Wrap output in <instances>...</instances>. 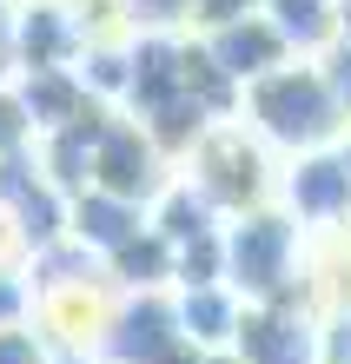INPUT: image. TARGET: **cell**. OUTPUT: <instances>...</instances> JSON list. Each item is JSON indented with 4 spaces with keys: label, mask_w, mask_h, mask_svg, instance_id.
<instances>
[{
    "label": "cell",
    "mask_w": 351,
    "mask_h": 364,
    "mask_svg": "<svg viewBox=\"0 0 351 364\" xmlns=\"http://www.w3.org/2000/svg\"><path fill=\"white\" fill-rule=\"evenodd\" d=\"M20 318H33L27 265H7V259H0V325H20Z\"/></svg>",
    "instance_id": "e0dca14e"
},
{
    "label": "cell",
    "mask_w": 351,
    "mask_h": 364,
    "mask_svg": "<svg viewBox=\"0 0 351 364\" xmlns=\"http://www.w3.org/2000/svg\"><path fill=\"white\" fill-rule=\"evenodd\" d=\"M172 173L179 166L159 153V139L140 119H126L120 106H106L93 126V146H86V186L113 192V199H133V205H152L172 186Z\"/></svg>",
    "instance_id": "5b68a950"
},
{
    "label": "cell",
    "mask_w": 351,
    "mask_h": 364,
    "mask_svg": "<svg viewBox=\"0 0 351 364\" xmlns=\"http://www.w3.org/2000/svg\"><path fill=\"white\" fill-rule=\"evenodd\" d=\"M120 7V33H192V0H113Z\"/></svg>",
    "instance_id": "9a60e30c"
},
{
    "label": "cell",
    "mask_w": 351,
    "mask_h": 364,
    "mask_svg": "<svg viewBox=\"0 0 351 364\" xmlns=\"http://www.w3.org/2000/svg\"><path fill=\"white\" fill-rule=\"evenodd\" d=\"M305 272H312V239H305L278 205H258V212L226 219L219 278H226L246 305H292V298L312 305V278Z\"/></svg>",
    "instance_id": "3957f363"
},
{
    "label": "cell",
    "mask_w": 351,
    "mask_h": 364,
    "mask_svg": "<svg viewBox=\"0 0 351 364\" xmlns=\"http://www.w3.org/2000/svg\"><path fill=\"white\" fill-rule=\"evenodd\" d=\"M325 73H332V93H338V106H345V119H351V40H332L325 47V60H318Z\"/></svg>",
    "instance_id": "d6986e66"
},
{
    "label": "cell",
    "mask_w": 351,
    "mask_h": 364,
    "mask_svg": "<svg viewBox=\"0 0 351 364\" xmlns=\"http://www.w3.org/2000/svg\"><path fill=\"white\" fill-rule=\"evenodd\" d=\"M232 351L246 364H325V311L292 298V305H246Z\"/></svg>",
    "instance_id": "ba28073f"
},
{
    "label": "cell",
    "mask_w": 351,
    "mask_h": 364,
    "mask_svg": "<svg viewBox=\"0 0 351 364\" xmlns=\"http://www.w3.org/2000/svg\"><path fill=\"white\" fill-rule=\"evenodd\" d=\"M106 364H192L199 351L186 345L179 331V311H172V291H120L113 311L100 325V345Z\"/></svg>",
    "instance_id": "8992f818"
},
{
    "label": "cell",
    "mask_w": 351,
    "mask_h": 364,
    "mask_svg": "<svg viewBox=\"0 0 351 364\" xmlns=\"http://www.w3.org/2000/svg\"><path fill=\"white\" fill-rule=\"evenodd\" d=\"M120 113L140 119L159 153L179 166L186 146L206 133V126L239 113V87L212 67V53L199 47V33H146L133 40V67H126L120 87Z\"/></svg>",
    "instance_id": "6da1fadb"
},
{
    "label": "cell",
    "mask_w": 351,
    "mask_h": 364,
    "mask_svg": "<svg viewBox=\"0 0 351 364\" xmlns=\"http://www.w3.org/2000/svg\"><path fill=\"white\" fill-rule=\"evenodd\" d=\"M7 33H14V0H0V60H7Z\"/></svg>",
    "instance_id": "ffe728a7"
},
{
    "label": "cell",
    "mask_w": 351,
    "mask_h": 364,
    "mask_svg": "<svg viewBox=\"0 0 351 364\" xmlns=\"http://www.w3.org/2000/svg\"><path fill=\"white\" fill-rule=\"evenodd\" d=\"M0 80H7V60H0Z\"/></svg>",
    "instance_id": "cb8c5ba5"
},
{
    "label": "cell",
    "mask_w": 351,
    "mask_h": 364,
    "mask_svg": "<svg viewBox=\"0 0 351 364\" xmlns=\"http://www.w3.org/2000/svg\"><path fill=\"white\" fill-rule=\"evenodd\" d=\"M80 20L60 7V0H27L14 7V33H7V73H73L86 53Z\"/></svg>",
    "instance_id": "9c48e42d"
},
{
    "label": "cell",
    "mask_w": 351,
    "mask_h": 364,
    "mask_svg": "<svg viewBox=\"0 0 351 364\" xmlns=\"http://www.w3.org/2000/svg\"><path fill=\"white\" fill-rule=\"evenodd\" d=\"M14 7H27V0H14Z\"/></svg>",
    "instance_id": "d4e9b609"
},
{
    "label": "cell",
    "mask_w": 351,
    "mask_h": 364,
    "mask_svg": "<svg viewBox=\"0 0 351 364\" xmlns=\"http://www.w3.org/2000/svg\"><path fill=\"white\" fill-rule=\"evenodd\" d=\"M258 14L298 60H325V47L338 40V0H258Z\"/></svg>",
    "instance_id": "5bb4252c"
},
{
    "label": "cell",
    "mask_w": 351,
    "mask_h": 364,
    "mask_svg": "<svg viewBox=\"0 0 351 364\" xmlns=\"http://www.w3.org/2000/svg\"><path fill=\"white\" fill-rule=\"evenodd\" d=\"M258 14V0H192V33H212V27H232V20Z\"/></svg>",
    "instance_id": "ac0fdd59"
},
{
    "label": "cell",
    "mask_w": 351,
    "mask_h": 364,
    "mask_svg": "<svg viewBox=\"0 0 351 364\" xmlns=\"http://www.w3.org/2000/svg\"><path fill=\"white\" fill-rule=\"evenodd\" d=\"M239 119H246L278 159L325 153V146H338V139L351 133L345 106H338V93H332V73H325L318 60H298V53L239 93Z\"/></svg>",
    "instance_id": "7a4b0ae2"
},
{
    "label": "cell",
    "mask_w": 351,
    "mask_h": 364,
    "mask_svg": "<svg viewBox=\"0 0 351 364\" xmlns=\"http://www.w3.org/2000/svg\"><path fill=\"white\" fill-rule=\"evenodd\" d=\"M192 364H246V358H239V351L226 345V351H199V358H192Z\"/></svg>",
    "instance_id": "44dd1931"
},
{
    "label": "cell",
    "mask_w": 351,
    "mask_h": 364,
    "mask_svg": "<svg viewBox=\"0 0 351 364\" xmlns=\"http://www.w3.org/2000/svg\"><path fill=\"white\" fill-rule=\"evenodd\" d=\"M199 47L212 53V67L226 73L239 93H246L252 80H266L272 67H285V60H292V47L272 33V20H266V14H246V20H232V27L199 33Z\"/></svg>",
    "instance_id": "30bf717a"
},
{
    "label": "cell",
    "mask_w": 351,
    "mask_h": 364,
    "mask_svg": "<svg viewBox=\"0 0 351 364\" xmlns=\"http://www.w3.org/2000/svg\"><path fill=\"white\" fill-rule=\"evenodd\" d=\"M272 205L305 232V239L351 225V166H345V153H338V146H325V153L278 159V192H272Z\"/></svg>",
    "instance_id": "52a82bcc"
},
{
    "label": "cell",
    "mask_w": 351,
    "mask_h": 364,
    "mask_svg": "<svg viewBox=\"0 0 351 364\" xmlns=\"http://www.w3.org/2000/svg\"><path fill=\"white\" fill-rule=\"evenodd\" d=\"M172 278H179V259H172V245L152 232V219L106 259V285L113 291H172Z\"/></svg>",
    "instance_id": "4fadbf2b"
},
{
    "label": "cell",
    "mask_w": 351,
    "mask_h": 364,
    "mask_svg": "<svg viewBox=\"0 0 351 364\" xmlns=\"http://www.w3.org/2000/svg\"><path fill=\"white\" fill-rule=\"evenodd\" d=\"M0 364H53V338L20 318V325H0Z\"/></svg>",
    "instance_id": "2e32d148"
},
{
    "label": "cell",
    "mask_w": 351,
    "mask_h": 364,
    "mask_svg": "<svg viewBox=\"0 0 351 364\" xmlns=\"http://www.w3.org/2000/svg\"><path fill=\"white\" fill-rule=\"evenodd\" d=\"M172 311H179V331H186L192 351H226L239 338L246 298H239L226 278H206V285H172Z\"/></svg>",
    "instance_id": "8fae6325"
},
{
    "label": "cell",
    "mask_w": 351,
    "mask_h": 364,
    "mask_svg": "<svg viewBox=\"0 0 351 364\" xmlns=\"http://www.w3.org/2000/svg\"><path fill=\"white\" fill-rule=\"evenodd\" d=\"M338 153H345V166H351V133H345V139H338Z\"/></svg>",
    "instance_id": "603a6c76"
},
{
    "label": "cell",
    "mask_w": 351,
    "mask_h": 364,
    "mask_svg": "<svg viewBox=\"0 0 351 364\" xmlns=\"http://www.w3.org/2000/svg\"><path fill=\"white\" fill-rule=\"evenodd\" d=\"M338 40H351V0H338Z\"/></svg>",
    "instance_id": "7402d4cb"
},
{
    "label": "cell",
    "mask_w": 351,
    "mask_h": 364,
    "mask_svg": "<svg viewBox=\"0 0 351 364\" xmlns=\"http://www.w3.org/2000/svg\"><path fill=\"white\" fill-rule=\"evenodd\" d=\"M179 179L199 192V199L219 212V219H239V212L272 205V192H278V153H272V146L232 113V119L206 126V133L186 146Z\"/></svg>",
    "instance_id": "277c9868"
},
{
    "label": "cell",
    "mask_w": 351,
    "mask_h": 364,
    "mask_svg": "<svg viewBox=\"0 0 351 364\" xmlns=\"http://www.w3.org/2000/svg\"><path fill=\"white\" fill-rule=\"evenodd\" d=\"M140 225H146V205L113 199V192H100V186H86V192H73V199H67V239L86 245L100 265L113 259V252L133 239Z\"/></svg>",
    "instance_id": "7c38bea8"
}]
</instances>
